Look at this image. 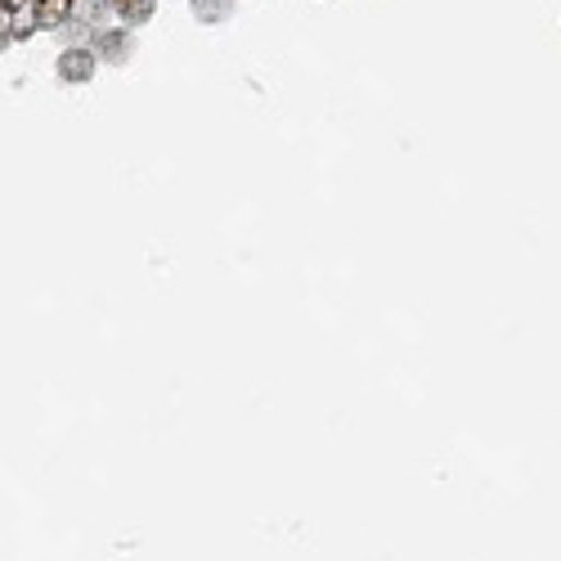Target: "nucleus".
<instances>
[{"mask_svg": "<svg viewBox=\"0 0 561 561\" xmlns=\"http://www.w3.org/2000/svg\"><path fill=\"white\" fill-rule=\"evenodd\" d=\"M113 10L122 23H145L153 14V0H113Z\"/></svg>", "mask_w": 561, "mask_h": 561, "instance_id": "obj_1", "label": "nucleus"}]
</instances>
